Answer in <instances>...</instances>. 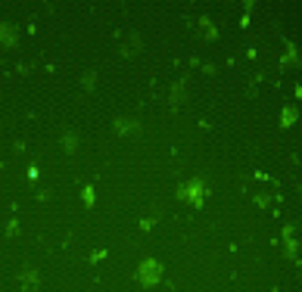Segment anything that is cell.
<instances>
[{
	"label": "cell",
	"mask_w": 302,
	"mask_h": 292,
	"mask_svg": "<svg viewBox=\"0 0 302 292\" xmlns=\"http://www.w3.org/2000/svg\"><path fill=\"white\" fill-rule=\"evenodd\" d=\"M178 199L187 202V205H194V209H203V202L209 199V187L199 177H194V180H187V184L178 187Z\"/></svg>",
	"instance_id": "obj_1"
},
{
	"label": "cell",
	"mask_w": 302,
	"mask_h": 292,
	"mask_svg": "<svg viewBox=\"0 0 302 292\" xmlns=\"http://www.w3.org/2000/svg\"><path fill=\"white\" fill-rule=\"evenodd\" d=\"M162 273H165L162 261L144 258V261H140V268H137V283H140V286H156V283L162 280Z\"/></svg>",
	"instance_id": "obj_2"
},
{
	"label": "cell",
	"mask_w": 302,
	"mask_h": 292,
	"mask_svg": "<svg viewBox=\"0 0 302 292\" xmlns=\"http://www.w3.org/2000/svg\"><path fill=\"white\" fill-rule=\"evenodd\" d=\"M41 289V273L38 268H25L19 273V292H38Z\"/></svg>",
	"instance_id": "obj_3"
},
{
	"label": "cell",
	"mask_w": 302,
	"mask_h": 292,
	"mask_svg": "<svg viewBox=\"0 0 302 292\" xmlns=\"http://www.w3.org/2000/svg\"><path fill=\"white\" fill-rule=\"evenodd\" d=\"M0 44L3 47H16L19 44V28L13 22H0Z\"/></svg>",
	"instance_id": "obj_4"
},
{
	"label": "cell",
	"mask_w": 302,
	"mask_h": 292,
	"mask_svg": "<svg viewBox=\"0 0 302 292\" xmlns=\"http://www.w3.org/2000/svg\"><path fill=\"white\" fill-rule=\"evenodd\" d=\"M115 134L119 137H128V134H140V122H134V118H115L112 122Z\"/></svg>",
	"instance_id": "obj_5"
},
{
	"label": "cell",
	"mask_w": 302,
	"mask_h": 292,
	"mask_svg": "<svg viewBox=\"0 0 302 292\" xmlns=\"http://www.w3.org/2000/svg\"><path fill=\"white\" fill-rule=\"evenodd\" d=\"M60 146H63L65 152H78V149H81V137L75 134V131H65V134L60 137Z\"/></svg>",
	"instance_id": "obj_6"
},
{
	"label": "cell",
	"mask_w": 302,
	"mask_h": 292,
	"mask_svg": "<svg viewBox=\"0 0 302 292\" xmlns=\"http://www.w3.org/2000/svg\"><path fill=\"white\" fill-rule=\"evenodd\" d=\"M187 100V81H178V84H172V103L178 106V103Z\"/></svg>",
	"instance_id": "obj_7"
},
{
	"label": "cell",
	"mask_w": 302,
	"mask_h": 292,
	"mask_svg": "<svg viewBox=\"0 0 302 292\" xmlns=\"http://www.w3.org/2000/svg\"><path fill=\"white\" fill-rule=\"evenodd\" d=\"M196 25H199V34H206L209 41H215V38H218V31H215V25H212V19H209V16H203V19H199Z\"/></svg>",
	"instance_id": "obj_8"
},
{
	"label": "cell",
	"mask_w": 302,
	"mask_h": 292,
	"mask_svg": "<svg viewBox=\"0 0 302 292\" xmlns=\"http://www.w3.org/2000/svg\"><path fill=\"white\" fill-rule=\"evenodd\" d=\"M280 125H283V127H293V125H296V109H283V112H280Z\"/></svg>",
	"instance_id": "obj_9"
},
{
	"label": "cell",
	"mask_w": 302,
	"mask_h": 292,
	"mask_svg": "<svg viewBox=\"0 0 302 292\" xmlns=\"http://www.w3.org/2000/svg\"><path fill=\"white\" fill-rule=\"evenodd\" d=\"M81 87H85L87 93H90V90H94V87H97V72H87V75H85V78H81Z\"/></svg>",
	"instance_id": "obj_10"
},
{
	"label": "cell",
	"mask_w": 302,
	"mask_h": 292,
	"mask_svg": "<svg viewBox=\"0 0 302 292\" xmlns=\"http://www.w3.org/2000/svg\"><path fill=\"white\" fill-rule=\"evenodd\" d=\"M81 199H85V205H94V202H97V196H94V187H90V184L85 187V190H81Z\"/></svg>",
	"instance_id": "obj_11"
},
{
	"label": "cell",
	"mask_w": 302,
	"mask_h": 292,
	"mask_svg": "<svg viewBox=\"0 0 302 292\" xmlns=\"http://www.w3.org/2000/svg\"><path fill=\"white\" fill-rule=\"evenodd\" d=\"M3 233H6V236H16V233H19V221L10 218V221H6V230H3Z\"/></svg>",
	"instance_id": "obj_12"
}]
</instances>
